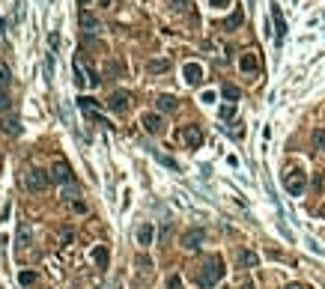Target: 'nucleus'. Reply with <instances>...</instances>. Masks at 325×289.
<instances>
[{
	"mask_svg": "<svg viewBox=\"0 0 325 289\" xmlns=\"http://www.w3.org/2000/svg\"><path fill=\"white\" fill-rule=\"evenodd\" d=\"M182 286V277H179V274H170V277H167V289H179Z\"/></svg>",
	"mask_w": 325,
	"mask_h": 289,
	"instance_id": "30",
	"label": "nucleus"
},
{
	"mask_svg": "<svg viewBox=\"0 0 325 289\" xmlns=\"http://www.w3.org/2000/svg\"><path fill=\"white\" fill-rule=\"evenodd\" d=\"M0 131H6L9 137H18V135H21V119H18L15 114L3 117V122H0Z\"/></svg>",
	"mask_w": 325,
	"mask_h": 289,
	"instance_id": "9",
	"label": "nucleus"
},
{
	"mask_svg": "<svg viewBox=\"0 0 325 289\" xmlns=\"http://www.w3.org/2000/svg\"><path fill=\"white\" fill-rule=\"evenodd\" d=\"M203 238H206V233L200 230V227H197V230H188V233L182 236V248H185V251H200Z\"/></svg>",
	"mask_w": 325,
	"mask_h": 289,
	"instance_id": "7",
	"label": "nucleus"
},
{
	"mask_svg": "<svg viewBox=\"0 0 325 289\" xmlns=\"http://www.w3.org/2000/svg\"><path fill=\"white\" fill-rule=\"evenodd\" d=\"M153 155L158 158V161H161V164H164V167H170V170H176V173H179V164H176L173 158H167V155H161L158 149H153Z\"/></svg>",
	"mask_w": 325,
	"mask_h": 289,
	"instance_id": "20",
	"label": "nucleus"
},
{
	"mask_svg": "<svg viewBox=\"0 0 325 289\" xmlns=\"http://www.w3.org/2000/svg\"><path fill=\"white\" fill-rule=\"evenodd\" d=\"M221 93H224V99H230V102H236V99H239V86H233V84H224Z\"/></svg>",
	"mask_w": 325,
	"mask_h": 289,
	"instance_id": "21",
	"label": "nucleus"
},
{
	"mask_svg": "<svg viewBox=\"0 0 325 289\" xmlns=\"http://www.w3.org/2000/svg\"><path fill=\"white\" fill-rule=\"evenodd\" d=\"M93 259L99 262V269H107V251H104V248H96V251H93Z\"/></svg>",
	"mask_w": 325,
	"mask_h": 289,
	"instance_id": "22",
	"label": "nucleus"
},
{
	"mask_svg": "<svg viewBox=\"0 0 325 289\" xmlns=\"http://www.w3.org/2000/svg\"><path fill=\"white\" fill-rule=\"evenodd\" d=\"M313 143H316V149H322V152H325V131H322V128H316V131H313Z\"/></svg>",
	"mask_w": 325,
	"mask_h": 289,
	"instance_id": "27",
	"label": "nucleus"
},
{
	"mask_svg": "<svg viewBox=\"0 0 325 289\" xmlns=\"http://www.w3.org/2000/svg\"><path fill=\"white\" fill-rule=\"evenodd\" d=\"M78 3H81V6H90V0H78Z\"/></svg>",
	"mask_w": 325,
	"mask_h": 289,
	"instance_id": "40",
	"label": "nucleus"
},
{
	"mask_svg": "<svg viewBox=\"0 0 325 289\" xmlns=\"http://www.w3.org/2000/svg\"><path fill=\"white\" fill-rule=\"evenodd\" d=\"M272 18H274V36H277V42H284V36H287V21H284V12L272 6Z\"/></svg>",
	"mask_w": 325,
	"mask_h": 289,
	"instance_id": "13",
	"label": "nucleus"
},
{
	"mask_svg": "<svg viewBox=\"0 0 325 289\" xmlns=\"http://www.w3.org/2000/svg\"><path fill=\"white\" fill-rule=\"evenodd\" d=\"M170 69V60H149L146 63V72L149 75H161V72H167Z\"/></svg>",
	"mask_w": 325,
	"mask_h": 289,
	"instance_id": "18",
	"label": "nucleus"
},
{
	"mask_svg": "<svg viewBox=\"0 0 325 289\" xmlns=\"http://www.w3.org/2000/svg\"><path fill=\"white\" fill-rule=\"evenodd\" d=\"M182 72H185V81H188V84H203V69H200V63H185V69H182Z\"/></svg>",
	"mask_w": 325,
	"mask_h": 289,
	"instance_id": "11",
	"label": "nucleus"
},
{
	"mask_svg": "<svg viewBox=\"0 0 325 289\" xmlns=\"http://www.w3.org/2000/svg\"><path fill=\"white\" fill-rule=\"evenodd\" d=\"M242 289H254V283H251V280L245 277V280H242Z\"/></svg>",
	"mask_w": 325,
	"mask_h": 289,
	"instance_id": "36",
	"label": "nucleus"
},
{
	"mask_svg": "<svg viewBox=\"0 0 325 289\" xmlns=\"http://www.w3.org/2000/svg\"><path fill=\"white\" fill-rule=\"evenodd\" d=\"M72 209H75V212H81V215H84V212H86V206L81 203V200H75V203H72Z\"/></svg>",
	"mask_w": 325,
	"mask_h": 289,
	"instance_id": "35",
	"label": "nucleus"
},
{
	"mask_svg": "<svg viewBox=\"0 0 325 289\" xmlns=\"http://www.w3.org/2000/svg\"><path fill=\"white\" fill-rule=\"evenodd\" d=\"M194 277H197V286H200V289H212L224 277V259H221V256H209L203 265L197 269Z\"/></svg>",
	"mask_w": 325,
	"mask_h": 289,
	"instance_id": "1",
	"label": "nucleus"
},
{
	"mask_svg": "<svg viewBox=\"0 0 325 289\" xmlns=\"http://www.w3.org/2000/svg\"><path fill=\"white\" fill-rule=\"evenodd\" d=\"M239 265H245V269H257V262H259V256L254 254V251H239Z\"/></svg>",
	"mask_w": 325,
	"mask_h": 289,
	"instance_id": "15",
	"label": "nucleus"
},
{
	"mask_svg": "<svg viewBox=\"0 0 325 289\" xmlns=\"http://www.w3.org/2000/svg\"><path fill=\"white\" fill-rule=\"evenodd\" d=\"M140 125H143L149 135H161V131H164V122H161V117H158V114H143Z\"/></svg>",
	"mask_w": 325,
	"mask_h": 289,
	"instance_id": "8",
	"label": "nucleus"
},
{
	"mask_svg": "<svg viewBox=\"0 0 325 289\" xmlns=\"http://www.w3.org/2000/svg\"><path fill=\"white\" fill-rule=\"evenodd\" d=\"M239 66H242V72H257V69H259V63H257V57H254V54L248 51V54H242Z\"/></svg>",
	"mask_w": 325,
	"mask_h": 289,
	"instance_id": "16",
	"label": "nucleus"
},
{
	"mask_svg": "<svg viewBox=\"0 0 325 289\" xmlns=\"http://www.w3.org/2000/svg\"><path fill=\"white\" fill-rule=\"evenodd\" d=\"M107 75H111V78L122 75V66H120V63H111V66H107Z\"/></svg>",
	"mask_w": 325,
	"mask_h": 289,
	"instance_id": "33",
	"label": "nucleus"
},
{
	"mask_svg": "<svg viewBox=\"0 0 325 289\" xmlns=\"http://www.w3.org/2000/svg\"><path fill=\"white\" fill-rule=\"evenodd\" d=\"M99 3H102V6H114V0H99Z\"/></svg>",
	"mask_w": 325,
	"mask_h": 289,
	"instance_id": "39",
	"label": "nucleus"
},
{
	"mask_svg": "<svg viewBox=\"0 0 325 289\" xmlns=\"http://www.w3.org/2000/svg\"><path fill=\"white\" fill-rule=\"evenodd\" d=\"M236 117V104H224L221 107V119H233Z\"/></svg>",
	"mask_w": 325,
	"mask_h": 289,
	"instance_id": "28",
	"label": "nucleus"
},
{
	"mask_svg": "<svg viewBox=\"0 0 325 289\" xmlns=\"http://www.w3.org/2000/svg\"><path fill=\"white\" fill-rule=\"evenodd\" d=\"M284 188L290 191V197H301L305 188H308V176L298 170V167H295V170H287L284 173Z\"/></svg>",
	"mask_w": 325,
	"mask_h": 289,
	"instance_id": "2",
	"label": "nucleus"
},
{
	"mask_svg": "<svg viewBox=\"0 0 325 289\" xmlns=\"http://www.w3.org/2000/svg\"><path fill=\"white\" fill-rule=\"evenodd\" d=\"M75 197H78V188L69 182L66 188H63V200H69V203H75Z\"/></svg>",
	"mask_w": 325,
	"mask_h": 289,
	"instance_id": "26",
	"label": "nucleus"
},
{
	"mask_svg": "<svg viewBox=\"0 0 325 289\" xmlns=\"http://www.w3.org/2000/svg\"><path fill=\"white\" fill-rule=\"evenodd\" d=\"M230 0H212V6H227Z\"/></svg>",
	"mask_w": 325,
	"mask_h": 289,
	"instance_id": "37",
	"label": "nucleus"
},
{
	"mask_svg": "<svg viewBox=\"0 0 325 289\" xmlns=\"http://www.w3.org/2000/svg\"><path fill=\"white\" fill-rule=\"evenodd\" d=\"M48 179H51V176H48L45 170H27L24 173V188L33 191V194H39V191L48 188Z\"/></svg>",
	"mask_w": 325,
	"mask_h": 289,
	"instance_id": "3",
	"label": "nucleus"
},
{
	"mask_svg": "<svg viewBox=\"0 0 325 289\" xmlns=\"http://www.w3.org/2000/svg\"><path fill=\"white\" fill-rule=\"evenodd\" d=\"M153 238H155V227L149 221L137 227V244H143V248H146V244H153Z\"/></svg>",
	"mask_w": 325,
	"mask_h": 289,
	"instance_id": "12",
	"label": "nucleus"
},
{
	"mask_svg": "<svg viewBox=\"0 0 325 289\" xmlns=\"http://www.w3.org/2000/svg\"><path fill=\"white\" fill-rule=\"evenodd\" d=\"M45 75H48V81L54 78V54H48V60H45Z\"/></svg>",
	"mask_w": 325,
	"mask_h": 289,
	"instance_id": "31",
	"label": "nucleus"
},
{
	"mask_svg": "<svg viewBox=\"0 0 325 289\" xmlns=\"http://www.w3.org/2000/svg\"><path fill=\"white\" fill-rule=\"evenodd\" d=\"M176 96H158V99H155V107H158V110H161V114H170V110H176Z\"/></svg>",
	"mask_w": 325,
	"mask_h": 289,
	"instance_id": "14",
	"label": "nucleus"
},
{
	"mask_svg": "<svg viewBox=\"0 0 325 289\" xmlns=\"http://www.w3.org/2000/svg\"><path fill=\"white\" fill-rule=\"evenodd\" d=\"M18 283H21V286H33L36 283V272H21L18 274Z\"/></svg>",
	"mask_w": 325,
	"mask_h": 289,
	"instance_id": "23",
	"label": "nucleus"
},
{
	"mask_svg": "<svg viewBox=\"0 0 325 289\" xmlns=\"http://www.w3.org/2000/svg\"><path fill=\"white\" fill-rule=\"evenodd\" d=\"M284 289H305V286H301V283H287Z\"/></svg>",
	"mask_w": 325,
	"mask_h": 289,
	"instance_id": "38",
	"label": "nucleus"
},
{
	"mask_svg": "<svg viewBox=\"0 0 325 289\" xmlns=\"http://www.w3.org/2000/svg\"><path fill=\"white\" fill-rule=\"evenodd\" d=\"M3 110H9V96H6V90H0V114Z\"/></svg>",
	"mask_w": 325,
	"mask_h": 289,
	"instance_id": "32",
	"label": "nucleus"
},
{
	"mask_svg": "<svg viewBox=\"0 0 325 289\" xmlns=\"http://www.w3.org/2000/svg\"><path fill=\"white\" fill-rule=\"evenodd\" d=\"M167 6H170L173 12H185L191 6V0H167Z\"/></svg>",
	"mask_w": 325,
	"mask_h": 289,
	"instance_id": "24",
	"label": "nucleus"
},
{
	"mask_svg": "<svg viewBox=\"0 0 325 289\" xmlns=\"http://www.w3.org/2000/svg\"><path fill=\"white\" fill-rule=\"evenodd\" d=\"M135 265L140 269V272H149V269H153V259H149V256H143V254H140V256L135 259Z\"/></svg>",
	"mask_w": 325,
	"mask_h": 289,
	"instance_id": "25",
	"label": "nucleus"
},
{
	"mask_svg": "<svg viewBox=\"0 0 325 289\" xmlns=\"http://www.w3.org/2000/svg\"><path fill=\"white\" fill-rule=\"evenodd\" d=\"M242 21H245V15H242V9H236V12H233V15H230V18H227V21L221 24V27H224V30H239Z\"/></svg>",
	"mask_w": 325,
	"mask_h": 289,
	"instance_id": "17",
	"label": "nucleus"
},
{
	"mask_svg": "<svg viewBox=\"0 0 325 289\" xmlns=\"http://www.w3.org/2000/svg\"><path fill=\"white\" fill-rule=\"evenodd\" d=\"M78 27H81V30H86V33H96V30H99V18L84 9V12L78 15Z\"/></svg>",
	"mask_w": 325,
	"mask_h": 289,
	"instance_id": "10",
	"label": "nucleus"
},
{
	"mask_svg": "<svg viewBox=\"0 0 325 289\" xmlns=\"http://www.w3.org/2000/svg\"><path fill=\"white\" fill-rule=\"evenodd\" d=\"M48 176H51V182H60V185H69L72 182V167H69L63 158H57L51 164V170H48Z\"/></svg>",
	"mask_w": 325,
	"mask_h": 289,
	"instance_id": "4",
	"label": "nucleus"
},
{
	"mask_svg": "<svg viewBox=\"0 0 325 289\" xmlns=\"http://www.w3.org/2000/svg\"><path fill=\"white\" fill-rule=\"evenodd\" d=\"M27 241H30V230H27V224H18V251H24Z\"/></svg>",
	"mask_w": 325,
	"mask_h": 289,
	"instance_id": "19",
	"label": "nucleus"
},
{
	"mask_svg": "<svg viewBox=\"0 0 325 289\" xmlns=\"http://www.w3.org/2000/svg\"><path fill=\"white\" fill-rule=\"evenodd\" d=\"M6 86H9V69L0 66V90H6Z\"/></svg>",
	"mask_w": 325,
	"mask_h": 289,
	"instance_id": "29",
	"label": "nucleus"
},
{
	"mask_svg": "<svg viewBox=\"0 0 325 289\" xmlns=\"http://www.w3.org/2000/svg\"><path fill=\"white\" fill-rule=\"evenodd\" d=\"M107 107H111L114 114H125V110L132 107V96H128V93H114V96L107 99Z\"/></svg>",
	"mask_w": 325,
	"mask_h": 289,
	"instance_id": "5",
	"label": "nucleus"
},
{
	"mask_svg": "<svg viewBox=\"0 0 325 289\" xmlns=\"http://www.w3.org/2000/svg\"><path fill=\"white\" fill-rule=\"evenodd\" d=\"M48 45H51V54H54L57 48H60V36H57V33H51V36H48Z\"/></svg>",
	"mask_w": 325,
	"mask_h": 289,
	"instance_id": "34",
	"label": "nucleus"
},
{
	"mask_svg": "<svg viewBox=\"0 0 325 289\" xmlns=\"http://www.w3.org/2000/svg\"><path fill=\"white\" fill-rule=\"evenodd\" d=\"M182 140H185L188 149H197V146L203 143V131H200V125H185V128H182Z\"/></svg>",
	"mask_w": 325,
	"mask_h": 289,
	"instance_id": "6",
	"label": "nucleus"
}]
</instances>
